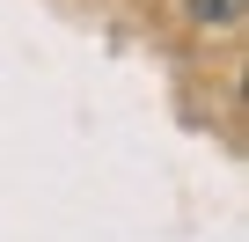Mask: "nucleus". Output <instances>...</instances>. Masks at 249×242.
I'll return each mask as SVG.
<instances>
[{
  "label": "nucleus",
  "instance_id": "nucleus-1",
  "mask_svg": "<svg viewBox=\"0 0 249 242\" xmlns=\"http://www.w3.org/2000/svg\"><path fill=\"white\" fill-rule=\"evenodd\" d=\"M242 8H249V0H183V15L198 30H242Z\"/></svg>",
  "mask_w": 249,
  "mask_h": 242
}]
</instances>
